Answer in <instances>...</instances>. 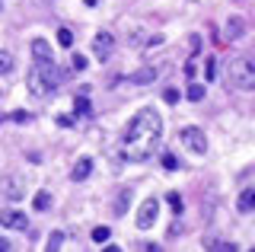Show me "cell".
<instances>
[{
  "label": "cell",
  "instance_id": "277c9868",
  "mask_svg": "<svg viewBox=\"0 0 255 252\" xmlns=\"http://www.w3.org/2000/svg\"><path fill=\"white\" fill-rule=\"evenodd\" d=\"M179 137H182V144H185L191 153H198V156L207 153V137H204V131H198V128H182Z\"/></svg>",
  "mask_w": 255,
  "mask_h": 252
},
{
  "label": "cell",
  "instance_id": "9c48e42d",
  "mask_svg": "<svg viewBox=\"0 0 255 252\" xmlns=\"http://www.w3.org/2000/svg\"><path fill=\"white\" fill-rule=\"evenodd\" d=\"M32 54H35V61H38V64H45V61H54L51 45H48L45 38H35V42H32Z\"/></svg>",
  "mask_w": 255,
  "mask_h": 252
},
{
  "label": "cell",
  "instance_id": "9a60e30c",
  "mask_svg": "<svg viewBox=\"0 0 255 252\" xmlns=\"http://www.w3.org/2000/svg\"><path fill=\"white\" fill-rule=\"evenodd\" d=\"M74 112H77V115H90V112H93L90 99H86V96H77V99H74Z\"/></svg>",
  "mask_w": 255,
  "mask_h": 252
},
{
  "label": "cell",
  "instance_id": "8fae6325",
  "mask_svg": "<svg viewBox=\"0 0 255 252\" xmlns=\"http://www.w3.org/2000/svg\"><path fill=\"white\" fill-rule=\"evenodd\" d=\"M243 32H246V19L243 16H230L227 19V38H243Z\"/></svg>",
  "mask_w": 255,
  "mask_h": 252
},
{
  "label": "cell",
  "instance_id": "484cf974",
  "mask_svg": "<svg viewBox=\"0 0 255 252\" xmlns=\"http://www.w3.org/2000/svg\"><path fill=\"white\" fill-rule=\"evenodd\" d=\"M163 96H166V102H179V90H166Z\"/></svg>",
  "mask_w": 255,
  "mask_h": 252
},
{
  "label": "cell",
  "instance_id": "e0dca14e",
  "mask_svg": "<svg viewBox=\"0 0 255 252\" xmlns=\"http://www.w3.org/2000/svg\"><path fill=\"white\" fill-rule=\"evenodd\" d=\"M188 99H191V102H201V99H204V86H201V83H191V86H188Z\"/></svg>",
  "mask_w": 255,
  "mask_h": 252
},
{
  "label": "cell",
  "instance_id": "52a82bcc",
  "mask_svg": "<svg viewBox=\"0 0 255 252\" xmlns=\"http://www.w3.org/2000/svg\"><path fill=\"white\" fill-rule=\"evenodd\" d=\"M112 48H115V38H112L109 32H99V35L93 38V54L99 61H109L112 58Z\"/></svg>",
  "mask_w": 255,
  "mask_h": 252
},
{
  "label": "cell",
  "instance_id": "f1b7e54d",
  "mask_svg": "<svg viewBox=\"0 0 255 252\" xmlns=\"http://www.w3.org/2000/svg\"><path fill=\"white\" fill-rule=\"evenodd\" d=\"M0 249H10V240H3V236H0Z\"/></svg>",
  "mask_w": 255,
  "mask_h": 252
},
{
  "label": "cell",
  "instance_id": "ffe728a7",
  "mask_svg": "<svg viewBox=\"0 0 255 252\" xmlns=\"http://www.w3.org/2000/svg\"><path fill=\"white\" fill-rule=\"evenodd\" d=\"M58 42L64 45V48H70V45H74V32H70V29H61V32H58Z\"/></svg>",
  "mask_w": 255,
  "mask_h": 252
},
{
  "label": "cell",
  "instance_id": "cb8c5ba5",
  "mask_svg": "<svg viewBox=\"0 0 255 252\" xmlns=\"http://www.w3.org/2000/svg\"><path fill=\"white\" fill-rule=\"evenodd\" d=\"M163 169H169V172H172V169H179V160H175L172 153H163Z\"/></svg>",
  "mask_w": 255,
  "mask_h": 252
},
{
  "label": "cell",
  "instance_id": "6da1fadb",
  "mask_svg": "<svg viewBox=\"0 0 255 252\" xmlns=\"http://www.w3.org/2000/svg\"><path fill=\"white\" fill-rule=\"evenodd\" d=\"M159 137H163V118H159L153 109H140V112L128 122V128L122 134V153L128 160L140 163L156 150Z\"/></svg>",
  "mask_w": 255,
  "mask_h": 252
},
{
  "label": "cell",
  "instance_id": "603a6c76",
  "mask_svg": "<svg viewBox=\"0 0 255 252\" xmlns=\"http://www.w3.org/2000/svg\"><path fill=\"white\" fill-rule=\"evenodd\" d=\"M166 198H169V204H172V211H175V214H182V198H179V192H169Z\"/></svg>",
  "mask_w": 255,
  "mask_h": 252
},
{
  "label": "cell",
  "instance_id": "8992f818",
  "mask_svg": "<svg viewBox=\"0 0 255 252\" xmlns=\"http://www.w3.org/2000/svg\"><path fill=\"white\" fill-rule=\"evenodd\" d=\"M0 227H6V230H29V220L22 211H0Z\"/></svg>",
  "mask_w": 255,
  "mask_h": 252
},
{
  "label": "cell",
  "instance_id": "d4e9b609",
  "mask_svg": "<svg viewBox=\"0 0 255 252\" xmlns=\"http://www.w3.org/2000/svg\"><path fill=\"white\" fill-rule=\"evenodd\" d=\"M70 64H74V70H83L86 67V58H83V54H74V61H70Z\"/></svg>",
  "mask_w": 255,
  "mask_h": 252
},
{
  "label": "cell",
  "instance_id": "7c38bea8",
  "mask_svg": "<svg viewBox=\"0 0 255 252\" xmlns=\"http://www.w3.org/2000/svg\"><path fill=\"white\" fill-rule=\"evenodd\" d=\"M131 80H134V83H140V86H143V83H150V80H156V67H140L137 74H131Z\"/></svg>",
  "mask_w": 255,
  "mask_h": 252
},
{
  "label": "cell",
  "instance_id": "44dd1931",
  "mask_svg": "<svg viewBox=\"0 0 255 252\" xmlns=\"http://www.w3.org/2000/svg\"><path fill=\"white\" fill-rule=\"evenodd\" d=\"M109 233H112L109 227H93V240H96V243H106V240H109Z\"/></svg>",
  "mask_w": 255,
  "mask_h": 252
},
{
  "label": "cell",
  "instance_id": "5bb4252c",
  "mask_svg": "<svg viewBox=\"0 0 255 252\" xmlns=\"http://www.w3.org/2000/svg\"><path fill=\"white\" fill-rule=\"evenodd\" d=\"M32 208H35V211H48V208H51V195H48V192H38L35 201H32Z\"/></svg>",
  "mask_w": 255,
  "mask_h": 252
},
{
  "label": "cell",
  "instance_id": "3957f363",
  "mask_svg": "<svg viewBox=\"0 0 255 252\" xmlns=\"http://www.w3.org/2000/svg\"><path fill=\"white\" fill-rule=\"evenodd\" d=\"M230 83L239 86V90H255V61L239 54L233 64H230Z\"/></svg>",
  "mask_w": 255,
  "mask_h": 252
},
{
  "label": "cell",
  "instance_id": "ac0fdd59",
  "mask_svg": "<svg viewBox=\"0 0 255 252\" xmlns=\"http://www.w3.org/2000/svg\"><path fill=\"white\" fill-rule=\"evenodd\" d=\"M204 246H207V249H223V252H233V249H236L233 243H223V240H207Z\"/></svg>",
  "mask_w": 255,
  "mask_h": 252
},
{
  "label": "cell",
  "instance_id": "7402d4cb",
  "mask_svg": "<svg viewBox=\"0 0 255 252\" xmlns=\"http://www.w3.org/2000/svg\"><path fill=\"white\" fill-rule=\"evenodd\" d=\"M61 243H64V233H58V230H54L51 236H48V243H45V246H48V249H58Z\"/></svg>",
  "mask_w": 255,
  "mask_h": 252
},
{
  "label": "cell",
  "instance_id": "30bf717a",
  "mask_svg": "<svg viewBox=\"0 0 255 252\" xmlns=\"http://www.w3.org/2000/svg\"><path fill=\"white\" fill-rule=\"evenodd\" d=\"M90 172H93V160H90V156H80L77 166H74V182H86Z\"/></svg>",
  "mask_w": 255,
  "mask_h": 252
},
{
  "label": "cell",
  "instance_id": "4316f807",
  "mask_svg": "<svg viewBox=\"0 0 255 252\" xmlns=\"http://www.w3.org/2000/svg\"><path fill=\"white\" fill-rule=\"evenodd\" d=\"M58 125H61V128H70V125H74V118H70V115H61Z\"/></svg>",
  "mask_w": 255,
  "mask_h": 252
},
{
  "label": "cell",
  "instance_id": "ba28073f",
  "mask_svg": "<svg viewBox=\"0 0 255 252\" xmlns=\"http://www.w3.org/2000/svg\"><path fill=\"white\" fill-rule=\"evenodd\" d=\"M0 192H3L6 198H19V195L26 192V185H22L16 176H10V179H3V182H0Z\"/></svg>",
  "mask_w": 255,
  "mask_h": 252
},
{
  "label": "cell",
  "instance_id": "5b68a950",
  "mask_svg": "<svg viewBox=\"0 0 255 252\" xmlns=\"http://www.w3.org/2000/svg\"><path fill=\"white\" fill-rule=\"evenodd\" d=\"M156 217H159V204H156V198H147L137 211V227L140 230H150L156 224Z\"/></svg>",
  "mask_w": 255,
  "mask_h": 252
},
{
  "label": "cell",
  "instance_id": "4fadbf2b",
  "mask_svg": "<svg viewBox=\"0 0 255 252\" xmlns=\"http://www.w3.org/2000/svg\"><path fill=\"white\" fill-rule=\"evenodd\" d=\"M252 204H255V188H246V192L239 195V211H243V214H249Z\"/></svg>",
  "mask_w": 255,
  "mask_h": 252
},
{
  "label": "cell",
  "instance_id": "2e32d148",
  "mask_svg": "<svg viewBox=\"0 0 255 252\" xmlns=\"http://www.w3.org/2000/svg\"><path fill=\"white\" fill-rule=\"evenodd\" d=\"M125 201H131V188H122V195H118V204L112 211H115V214H125Z\"/></svg>",
  "mask_w": 255,
  "mask_h": 252
},
{
  "label": "cell",
  "instance_id": "83f0119b",
  "mask_svg": "<svg viewBox=\"0 0 255 252\" xmlns=\"http://www.w3.org/2000/svg\"><path fill=\"white\" fill-rule=\"evenodd\" d=\"M13 122H19V125L29 122V112H13Z\"/></svg>",
  "mask_w": 255,
  "mask_h": 252
},
{
  "label": "cell",
  "instance_id": "7a4b0ae2",
  "mask_svg": "<svg viewBox=\"0 0 255 252\" xmlns=\"http://www.w3.org/2000/svg\"><path fill=\"white\" fill-rule=\"evenodd\" d=\"M61 80H64V74L58 70L54 61H45V64L35 61V67H32L29 77H26V86H29L32 96H48V93H54L61 86Z\"/></svg>",
  "mask_w": 255,
  "mask_h": 252
},
{
  "label": "cell",
  "instance_id": "d6986e66",
  "mask_svg": "<svg viewBox=\"0 0 255 252\" xmlns=\"http://www.w3.org/2000/svg\"><path fill=\"white\" fill-rule=\"evenodd\" d=\"M13 70V58L6 51H0V74H10Z\"/></svg>",
  "mask_w": 255,
  "mask_h": 252
}]
</instances>
